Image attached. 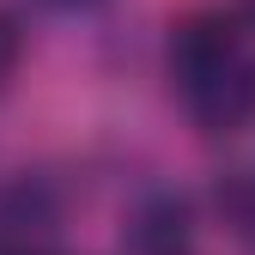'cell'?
Returning a JSON list of instances; mask_svg holds the SVG:
<instances>
[{
	"instance_id": "1",
	"label": "cell",
	"mask_w": 255,
	"mask_h": 255,
	"mask_svg": "<svg viewBox=\"0 0 255 255\" xmlns=\"http://www.w3.org/2000/svg\"><path fill=\"white\" fill-rule=\"evenodd\" d=\"M170 91L201 134L255 122V0H213L170 30Z\"/></svg>"
},
{
	"instance_id": "2",
	"label": "cell",
	"mask_w": 255,
	"mask_h": 255,
	"mask_svg": "<svg viewBox=\"0 0 255 255\" xmlns=\"http://www.w3.org/2000/svg\"><path fill=\"white\" fill-rule=\"evenodd\" d=\"M61 237V201L49 195V182L18 176L0 182V255H55Z\"/></svg>"
},
{
	"instance_id": "3",
	"label": "cell",
	"mask_w": 255,
	"mask_h": 255,
	"mask_svg": "<svg viewBox=\"0 0 255 255\" xmlns=\"http://www.w3.org/2000/svg\"><path fill=\"white\" fill-rule=\"evenodd\" d=\"M128 255H195V219L182 195H146L122 231Z\"/></svg>"
},
{
	"instance_id": "4",
	"label": "cell",
	"mask_w": 255,
	"mask_h": 255,
	"mask_svg": "<svg viewBox=\"0 0 255 255\" xmlns=\"http://www.w3.org/2000/svg\"><path fill=\"white\" fill-rule=\"evenodd\" d=\"M219 201H225V219L237 225V237H243V243H249V255H255V170L231 176Z\"/></svg>"
},
{
	"instance_id": "5",
	"label": "cell",
	"mask_w": 255,
	"mask_h": 255,
	"mask_svg": "<svg viewBox=\"0 0 255 255\" xmlns=\"http://www.w3.org/2000/svg\"><path fill=\"white\" fill-rule=\"evenodd\" d=\"M18 55H24V30H18V18L0 12V85L18 73Z\"/></svg>"
},
{
	"instance_id": "6",
	"label": "cell",
	"mask_w": 255,
	"mask_h": 255,
	"mask_svg": "<svg viewBox=\"0 0 255 255\" xmlns=\"http://www.w3.org/2000/svg\"><path fill=\"white\" fill-rule=\"evenodd\" d=\"M43 6H55V12H79V6H98V0H43Z\"/></svg>"
}]
</instances>
